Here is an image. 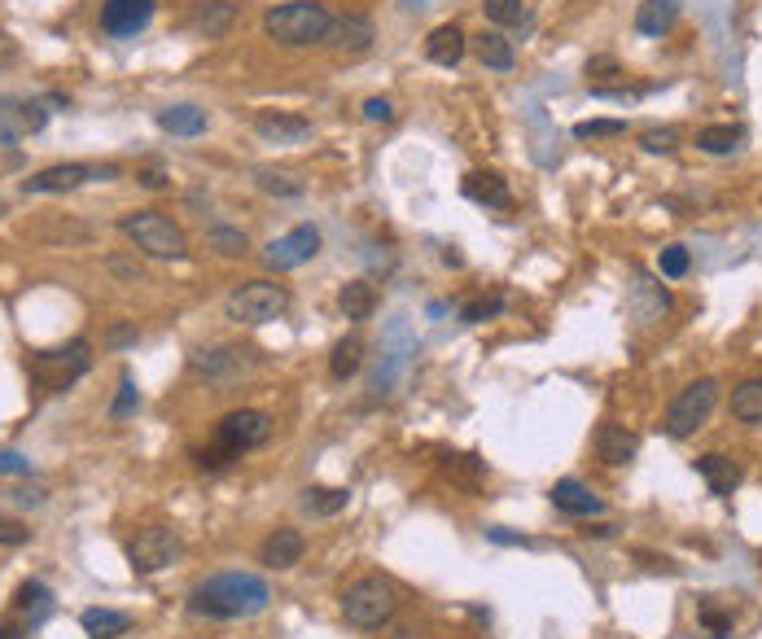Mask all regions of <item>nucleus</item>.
<instances>
[{
    "mask_svg": "<svg viewBox=\"0 0 762 639\" xmlns=\"http://www.w3.org/2000/svg\"><path fill=\"white\" fill-rule=\"evenodd\" d=\"M732 416L745 420V425L762 420V377H750V382H741L732 390Z\"/></svg>",
    "mask_w": 762,
    "mask_h": 639,
    "instance_id": "obj_35",
    "label": "nucleus"
},
{
    "mask_svg": "<svg viewBox=\"0 0 762 639\" xmlns=\"http://www.w3.org/2000/svg\"><path fill=\"white\" fill-rule=\"evenodd\" d=\"M88 180H119V167H115V162H102V167H93V162H57V167H44V171L27 175V180H22V193H27V198H40V193H71V189H80V184H88Z\"/></svg>",
    "mask_w": 762,
    "mask_h": 639,
    "instance_id": "obj_9",
    "label": "nucleus"
},
{
    "mask_svg": "<svg viewBox=\"0 0 762 639\" xmlns=\"http://www.w3.org/2000/svg\"><path fill=\"white\" fill-rule=\"evenodd\" d=\"M285 311H289V289L276 285V280H242V285L224 298V316H229L233 324H251V329L281 320Z\"/></svg>",
    "mask_w": 762,
    "mask_h": 639,
    "instance_id": "obj_5",
    "label": "nucleus"
},
{
    "mask_svg": "<svg viewBox=\"0 0 762 639\" xmlns=\"http://www.w3.org/2000/svg\"><path fill=\"white\" fill-rule=\"evenodd\" d=\"M251 369H254V351H246V347H211V351H193L189 355V373L198 382H211V385L237 382Z\"/></svg>",
    "mask_w": 762,
    "mask_h": 639,
    "instance_id": "obj_11",
    "label": "nucleus"
},
{
    "mask_svg": "<svg viewBox=\"0 0 762 639\" xmlns=\"http://www.w3.org/2000/svg\"><path fill=\"white\" fill-rule=\"evenodd\" d=\"M548 500L557 504V512H570V516H601V512H605V500H601L592 487H583L579 478H561V482H552Z\"/></svg>",
    "mask_w": 762,
    "mask_h": 639,
    "instance_id": "obj_18",
    "label": "nucleus"
},
{
    "mask_svg": "<svg viewBox=\"0 0 762 639\" xmlns=\"http://www.w3.org/2000/svg\"><path fill=\"white\" fill-rule=\"evenodd\" d=\"M207 246H211L215 255H224V258H242L246 251H251L246 233H242V228H229V224H215V228L207 233Z\"/></svg>",
    "mask_w": 762,
    "mask_h": 639,
    "instance_id": "obj_36",
    "label": "nucleus"
},
{
    "mask_svg": "<svg viewBox=\"0 0 762 639\" xmlns=\"http://www.w3.org/2000/svg\"><path fill=\"white\" fill-rule=\"evenodd\" d=\"M119 233L149 258H189L184 228L162 211H131V215L119 220Z\"/></svg>",
    "mask_w": 762,
    "mask_h": 639,
    "instance_id": "obj_4",
    "label": "nucleus"
},
{
    "mask_svg": "<svg viewBox=\"0 0 762 639\" xmlns=\"http://www.w3.org/2000/svg\"><path fill=\"white\" fill-rule=\"evenodd\" d=\"M316 255H320V228H311V224H298L285 237H276V242L263 246V263L272 271H294V267L311 263Z\"/></svg>",
    "mask_w": 762,
    "mask_h": 639,
    "instance_id": "obj_12",
    "label": "nucleus"
},
{
    "mask_svg": "<svg viewBox=\"0 0 762 639\" xmlns=\"http://www.w3.org/2000/svg\"><path fill=\"white\" fill-rule=\"evenodd\" d=\"M675 22H679V0H644L635 9V31L648 40H662Z\"/></svg>",
    "mask_w": 762,
    "mask_h": 639,
    "instance_id": "obj_26",
    "label": "nucleus"
},
{
    "mask_svg": "<svg viewBox=\"0 0 762 639\" xmlns=\"http://www.w3.org/2000/svg\"><path fill=\"white\" fill-rule=\"evenodd\" d=\"M303 552H307V539H303L298 530L281 525V530H272V534L263 539V547H258V561H263L267 569H294V565L303 561Z\"/></svg>",
    "mask_w": 762,
    "mask_h": 639,
    "instance_id": "obj_19",
    "label": "nucleus"
},
{
    "mask_svg": "<svg viewBox=\"0 0 762 639\" xmlns=\"http://www.w3.org/2000/svg\"><path fill=\"white\" fill-rule=\"evenodd\" d=\"M461 193L469 202H478V206H491V211H508L512 206V193H508L505 175H496V171H469L461 180Z\"/></svg>",
    "mask_w": 762,
    "mask_h": 639,
    "instance_id": "obj_21",
    "label": "nucleus"
},
{
    "mask_svg": "<svg viewBox=\"0 0 762 639\" xmlns=\"http://www.w3.org/2000/svg\"><path fill=\"white\" fill-rule=\"evenodd\" d=\"M154 9H158V0H106L102 4V31L110 40H131L149 26Z\"/></svg>",
    "mask_w": 762,
    "mask_h": 639,
    "instance_id": "obj_13",
    "label": "nucleus"
},
{
    "mask_svg": "<svg viewBox=\"0 0 762 639\" xmlns=\"http://www.w3.org/2000/svg\"><path fill=\"white\" fill-rule=\"evenodd\" d=\"M80 627H84L88 639H119L131 631V614H124V609H84Z\"/></svg>",
    "mask_w": 762,
    "mask_h": 639,
    "instance_id": "obj_27",
    "label": "nucleus"
},
{
    "mask_svg": "<svg viewBox=\"0 0 762 639\" xmlns=\"http://www.w3.org/2000/svg\"><path fill=\"white\" fill-rule=\"evenodd\" d=\"M592 447H596V460H605L610 469H623V465H632L635 451H639V438H635L627 425H614V420H605V425H596V434H592Z\"/></svg>",
    "mask_w": 762,
    "mask_h": 639,
    "instance_id": "obj_16",
    "label": "nucleus"
},
{
    "mask_svg": "<svg viewBox=\"0 0 762 639\" xmlns=\"http://www.w3.org/2000/svg\"><path fill=\"white\" fill-rule=\"evenodd\" d=\"M347 504H351L347 487H311V491H303V509L311 516H338Z\"/></svg>",
    "mask_w": 762,
    "mask_h": 639,
    "instance_id": "obj_34",
    "label": "nucleus"
},
{
    "mask_svg": "<svg viewBox=\"0 0 762 639\" xmlns=\"http://www.w3.org/2000/svg\"><path fill=\"white\" fill-rule=\"evenodd\" d=\"M88 369H93V347H88V338H75L71 347H57V351H35V355L27 360L31 382L40 385V390H49V394L71 390Z\"/></svg>",
    "mask_w": 762,
    "mask_h": 639,
    "instance_id": "obj_6",
    "label": "nucleus"
},
{
    "mask_svg": "<svg viewBox=\"0 0 762 639\" xmlns=\"http://www.w3.org/2000/svg\"><path fill=\"white\" fill-rule=\"evenodd\" d=\"M136 407H140V394H136L131 373H124V377H119V394H115V403H110V416H115V420H124V416H131Z\"/></svg>",
    "mask_w": 762,
    "mask_h": 639,
    "instance_id": "obj_40",
    "label": "nucleus"
},
{
    "mask_svg": "<svg viewBox=\"0 0 762 639\" xmlns=\"http://www.w3.org/2000/svg\"><path fill=\"white\" fill-rule=\"evenodd\" d=\"M483 13L496 26H512V22H521V0H483Z\"/></svg>",
    "mask_w": 762,
    "mask_h": 639,
    "instance_id": "obj_42",
    "label": "nucleus"
},
{
    "mask_svg": "<svg viewBox=\"0 0 762 639\" xmlns=\"http://www.w3.org/2000/svg\"><path fill=\"white\" fill-rule=\"evenodd\" d=\"M623 131H627L623 119H592V124H579L574 136H579V140H592V136H623Z\"/></svg>",
    "mask_w": 762,
    "mask_h": 639,
    "instance_id": "obj_44",
    "label": "nucleus"
},
{
    "mask_svg": "<svg viewBox=\"0 0 762 639\" xmlns=\"http://www.w3.org/2000/svg\"><path fill=\"white\" fill-rule=\"evenodd\" d=\"M474 53H478V62H483L487 71H500V75L512 71V40H508L505 31H483V35H474Z\"/></svg>",
    "mask_w": 762,
    "mask_h": 639,
    "instance_id": "obj_29",
    "label": "nucleus"
},
{
    "mask_svg": "<svg viewBox=\"0 0 762 639\" xmlns=\"http://www.w3.org/2000/svg\"><path fill=\"white\" fill-rule=\"evenodd\" d=\"M180 556V534L167 525H145L127 539V565L131 574H162Z\"/></svg>",
    "mask_w": 762,
    "mask_h": 639,
    "instance_id": "obj_10",
    "label": "nucleus"
},
{
    "mask_svg": "<svg viewBox=\"0 0 762 639\" xmlns=\"http://www.w3.org/2000/svg\"><path fill=\"white\" fill-rule=\"evenodd\" d=\"M715 407H719V382L715 377L692 382L688 390H679L670 398V407H666V434L670 438H692L715 416Z\"/></svg>",
    "mask_w": 762,
    "mask_h": 639,
    "instance_id": "obj_7",
    "label": "nucleus"
},
{
    "mask_svg": "<svg viewBox=\"0 0 762 639\" xmlns=\"http://www.w3.org/2000/svg\"><path fill=\"white\" fill-rule=\"evenodd\" d=\"M741 145H745V128H741V124H715V128L697 131V149H701V153H715V158L737 153Z\"/></svg>",
    "mask_w": 762,
    "mask_h": 639,
    "instance_id": "obj_31",
    "label": "nucleus"
},
{
    "mask_svg": "<svg viewBox=\"0 0 762 639\" xmlns=\"http://www.w3.org/2000/svg\"><path fill=\"white\" fill-rule=\"evenodd\" d=\"M334 13L325 9V0H285V4H272L263 13V31L272 44L281 49H311V44H325V31H329Z\"/></svg>",
    "mask_w": 762,
    "mask_h": 639,
    "instance_id": "obj_2",
    "label": "nucleus"
},
{
    "mask_svg": "<svg viewBox=\"0 0 762 639\" xmlns=\"http://www.w3.org/2000/svg\"><path fill=\"white\" fill-rule=\"evenodd\" d=\"M49 124L44 102H22V97H0V140L13 145L18 136H31Z\"/></svg>",
    "mask_w": 762,
    "mask_h": 639,
    "instance_id": "obj_14",
    "label": "nucleus"
},
{
    "mask_svg": "<svg viewBox=\"0 0 762 639\" xmlns=\"http://www.w3.org/2000/svg\"><path fill=\"white\" fill-rule=\"evenodd\" d=\"M364 338L360 333H351V338H342L338 347H334V355H329V377L334 382H351L360 369H364Z\"/></svg>",
    "mask_w": 762,
    "mask_h": 639,
    "instance_id": "obj_28",
    "label": "nucleus"
},
{
    "mask_svg": "<svg viewBox=\"0 0 762 639\" xmlns=\"http://www.w3.org/2000/svg\"><path fill=\"white\" fill-rule=\"evenodd\" d=\"M254 189L267 198H303V180L276 167H254Z\"/></svg>",
    "mask_w": 762,
    "mask_h": 639,
    "instance_id": "obj_33",
    "label": "nucleus"
},
{
    "mask_svg": "<svg viewBox=\"0 0 762 639\" xmlns=\"http://www.w3.org/2000/svg\"><path fill=\"white\" fill-rule=\"evenodd\" d=\"M254 131H258L267 145H298V140L311 136V119H303V115H281V110H263V115L254 119Z\"/></svg>",
    "mask_w": 762,
    "mask_h": 639,
    "instance_id": "obj_20",
    "label": "nucleus"
},
{
    "mask_svg": "<svg viewBox=\"0 0 762 639\" xmlns=\"http://www.w3.org/2000/svg\"><path fill=\"white\" fill-rule=\"evenodd\" d=\"M0 478H31V460L22 451H0Z\"/></svg>",
    "mask_w": 762,
    "mask_h": 639,
    "instance_id": "obj_45",
    "label": "nucleus"
},
{
    "mask_svg": "<svg viewBox=\"0 0 762 639\" xmlns=\"http://www.w3.org/2000/svg\"><path fill=\"white\" fill-rule=\"evenodd\" d=\"M13 614H18V622L27 627V631H35L49 614H53V592L44 587V583H22L18 592H13Z\"/></svg>",
    "mask_w": 762,
    "mask_h": 639,
    "instance_id": "obj_23",
    "label": "nucleus"
},
{
    "mask_svg": "<svg viewBox=\"0 0 762 639\" xmlns=\"http://www.w3.org/2000/svg\"><path fill=\"white\" fill-rule=\"evenodd\" d=\"M500 311H505V298L491 294V298H474V302L461 311V320H465V324H483V320H491V316H500Z\"/></svg>",
    "mask_w": 762,
    "mask_h": 639,
    "instance_id": "obj_39",
    "label": "nucleus"
},
{
    "mask_svg": "<svg viewBox=\"0 0 762 639\" xmlns=\"http://www.w3.org/2000/svg\"><path fill=\"white\" fill-rule=\"evenodd\" d=\"M106 342H110V347H131V342H136V329H127V324H115Z\"/></svg>",
    "mask_w": 762,
    "mask_h": 639,
    "instance_id": "obj_54",
    "label": "nucleus"
},
{
    "mask_svg": "<svg viewBox=\"0 0 762 639\" xmlns=\"http://www.w3.org/2000/svg\"><path fill=\"white\" fill-rule=\"evenodd\" d=\"M701 627L710 631V639H728L732 636V614H719L710 600H701Z\"/></svg>",
    "mask_w": 762,
    "mask_h": 639,
    "instance_id": "obj_43",
    "label": "nucleus"
},
{
    "mask_svg": "<svg viewBox=\"0 0 762 639\" xmlns=\"http://www.w3.org/2000/svg\"><path fill=\"white\" fill-rule=\"evenodd\" d=\"M338 307L347 320H369L378 311V289L369 280H347L342 294H338Z\"/></svg>",
    "mask_w": 762,
    "mask_h": 639,
    "instance_id": "obj_30",
    "label": "nucleus"
},
{
    "mask_svg": "<svg viewBox=\"0 0 762 639\" xmlns=\"http://www.w3.org/2000/svg\"><path fill=\"white\" fill-rule=\"evenodd\" d=\"M22 636H27L22 622H0V639H22Z\"/></svg>",
    "mask_w": 762,
    "mask_h": 639,
    "instance_id": "obj_55",
    "label": "nucleus"
},
{
    "mask_svg": "<svg viewBox=\"0 0 762 639\" xmlns=\"http://www.w3.org/2000/svg\"><path fill=\"white\" fill-rule=\"evenodd\" d=\"M158 128L171 131V136H202L207 131V110H198V106H167V110H158Z\"/></svg>",
    "mask_w": 762,
    "mask_h": 639,
    "instance_id": "obj_32",
    "label": "nucleus"
},
{
    "mask_svg": "<svg viewBox=\"0 0 762 639\" xmlns=\"http://www.w3.org/2000/svg\"><path fill=\"white\" fill-rule=\"evenodd\" d=\"M465 49H469V40H465V31H461L456 22L434 26V31H430V40H425V57H430L434 66H461Z\"/></svg>",
    "mask_w": 762,
    "mask_h": 639,
    "instance_id": "obj_24",
    "label": "nucleus"
},
{
    "mask_svg": "<svg viewBox=\"0 0 762 639\" xmlns=\"http://www.w3.org/2000/svg\"><path fill=\"white\" fill-rule=\"evenodd\" d=\"M44 496H49L44 487H18V491H13V504H18V509H40Z\"/></svg>",
    "mask_w": 762,
    "mask_h": 639,
    "instance_id": "obj_49",
    "label": "nucleus"
},
{
    "mask_svg": "<svg viewBox=\"0 0 762 639\" xmlns=\"http://www.w3.org/2000/svg\"><path fill=\"white\" fill-rule=\"evenodd\" d=\"M443 473H447L452 482H461V487H478V478L487 473V465H483L478 456H447V460H443Z\"/></svg>",
    "mask_w": 762,
    "mask_h": 639,
    "instance_id": "obj_37",
    "label": "nucleus"
},
{
    "mask_svg": "<svg viewBox=\"0 0 762 639\" xmlns=\"http://www.w3.org/2000/svg\"><path fill=\"white\" fill-rule=\"evenodd\" d=\"M697 473H701V482L710 487V496H732L737 487H741V465L737 460H728V456H719V451H710V456H701L697 460Z\"/></svg>",
    "mask_w": 762,
    "mask_h": 639,
    "instance_id": "obj_25",
    "label": "nucleus"
},
{
    "mask_svg": "<svg viewBox=\"0 0 762 639\" xmlns=\"http://www.w3.org/2000/svg\"><path fill=\"white\" fill-rule=\"evenodd\" d=\"M394 614H399V592L385 578H378V574L356 578L342 592V618L356 631H381V627L394 622Z\"/></svg>",
    "mask_w": 762,
    "mask_h": 639,
    "instance_id": "obj_3",
    "label": "nucleus"
},
{
    "mask_svg": "<svg viewBox=\"0 0 762 639\" xmlns=\"http://www.w3.org/2000/svg\"><path fill=\"white\" fill-rule=\"evenodd\" d=\"M272 605V587L267 578L246 574V569H224L211 574L207 583H198L189 592V614L198 618H215V622H237V618H254Z\"/></svg>",
    "mask_w": 762,
    "mask_h": 639,
    "instance_id": "obj_1",
    "label": "nucleus"
},
{
    "mask_svg": "<svg viewBox=\"0 0 762 639\" xmlns=\"http://www.w3.org/2000/svg\"><path fill=\"white\" fill-rule=\"evenodd\" d=\"M18 62V40L9 31H0V66H13Z\"/></svg>",
    "mask_w": 762,
    "mask_h": 639,
    "instance_id": "obj_52",
    "label": "nucleus"
},
{
    "mask_svg": "<svg viewBox=\"0 0 762 639\" xmlns=\"http://www.w3.org/2000/svg\"><path fill=\"white\" fill-rule=\"evenodd\" d=\"M31 539V530L22 525V521H13V516H0V543L4 547H22Z\"/></svg>",
    "mask_w": 762,
    "mask_h": 639,
    "instance_id": "obj_46",
    "label": "nucleus"
},
{
    "mask_svg": "<svg viewBox=\"0 0 762 639\" xmlns=\"http://www.w3.org/2000/svg\"><path fill=\"white\" fill-rule=\"evenodd\" d=\"M110 271L124 276V280H131V285L140 280V267H136V263H124V258H110Z\"/></svg>",
    "mask_w": 762,
    "mask_h": 639,
    "instance_id": "obj_53",
    "label": "nucleus"
},
{
    "mask_svg": "<svg viewBox=\"0 0 762 639\" xmlns=\"http://www.w3.org/2000/svg\"><path fill=\"white\" fill-rule=\"evenodd\" d=\"M688 267H692L688 246H666V251L657 255V271H662L666 280H684V276H688Z\"/></svg>",
    "mask_w": 762,
    "mask_h": 639,
    "instance_id": "obj_38",
    "label": "nucleus"
},
{
    "mask_svg": "<svg viewBox=\"0 0 762 639\" xmlns=\"http://www.w3.org/2000/svg\"><path fill=\"white\" fill-rule=\"evenodd\" d=\"M627 307H632L635 324H657L662 316H670V294H666L657 280H648L644 271H635Z\"/></svg>",
    "mask_w": 762,
    "mask_h": 639,
    "instance_id": "obj_17",
    "label": "nucleus"
},
{
    "mask_svg": "<svg viewBox=\"0 0 762 639\" xmlns=\"http://www.w3.org/2000/svg\"><path fill=\"white\" fill-rule=\"evenodd\" d=\"M588 75L605 79V75H623V66H618V57H592V62H588Z\"/></svg>",
    "mask_w": 762,
    "mask_h": 639,
    "instance_id": "obj_51",
    "label": "nucleus"
},
{
    "mask_svg": "<svg viewBox=\"0 0 762 639\" xmlns=\"http://www.w3.org/2000/svg\"><path fill=\"white\" fill-rule=\"evenodd\" d=\"M233 22H237V4H233V0H202V4L193 9V18H189V26H193L202 40H224V35L233 31Z\"/></svg>",
    "mask_w": 762,
    "mask_h": 639,
    "instance_id": "obj_22",
    "label": "nucleus"
},
{
    "mask_svg": "<svg viewBox=\"0 0 762 639\" xmlns=\"http://www.w3.org/2000/svg\"><path fill=\"white\" fill-rule=\"evenodd\" d=\"M136 180H140V189H149V193L167 189V171H162V167H140V171H136Z\"/></svg>",
    "mask_w": 762,
    "mask_h": 639,
    "instance_id": "obj_48",
    "label": "nucleus"
},
{
    "mask_svg": "<svg viewBox=\"0 0 762 639\" xmlns=\"http://www.w3.org/2000/svg\"><path fill=\"white\" fill-rule=\"evenodd\" d=\"M487 539H491V543H500V547H530V539H526V534H512V530H505V525H491V530H487Z\"/></svg>",
    "mask_w": 762,
    "mask_h": 639,
    "instance_id": "obj_50",
    "label": "nucleus"
},
{
    "mask_svg": "<svg viewBox=\"0 0 762 639\" xmlns=\"http://www.w3.org/2000/svg\"><path fill=\"white\" fill-rule=\"evenodd\" d=\"M272 416L267 412H258V407H237V412H229L220 425H215V451L224 456V460H237V456H246V451H254V447H263L267 438H272Z\"/></svg>",
    "mask_w": 762,
    "mask_h": 639,
    "instance_id": "obj_8",
    "label": "nucleus"
},
{
    "mask_svg": "<svg viewBox=\"0 0 762 639\" xmlns=\"http://www.w3.org/2000/svg\"><path fill=\"white\" fill-rule=\"evenodd\" d=\"M639 145H644L648 153H675V149H679V131L675 128H648V131H639Z\"/></svg>",
    "mask_w": 762,
    "mask_h": 639,
    "instance_id": "obj_41",
    "label": "nucleus"
},
{
    "mask_svg": "<svg viewBox=\"0 0 762 639\" xmlns=\"http://www.w3.org/2000/svg\"><path fill=\"white\" fill-rule=\"evenodd\" d=\"M364 119H369V124H390V119H394V106H390L385 97H369V102H364Z\"/></svg>",
    "mask_w": 762,
    "mask_h": 639,
    "instance_id": "obj_47",
    "label": "nucleus"
},
{
    "mask_svg": "<svg viewBox=\"0 0 762 639\" xmlns=\"http://www.w3.org/2000/svg\"><path fill=\"white\" fill-rule=\"evenodd\" d=\"M373 40H378V31H373V22L364 13H338L329 22V31H325V44L334 53H369Z\"/></svg>",
    "mask_w": 762,
    "mask_h": 639,
    "instance_id": "obj_15",
    "label": "nucleus"
}]
</instances>
